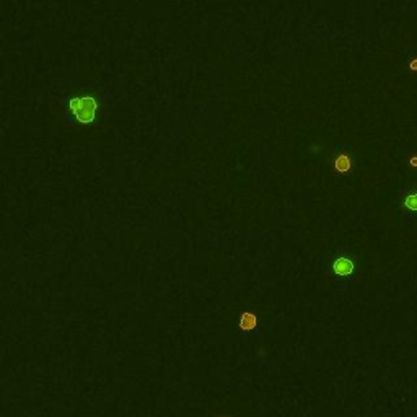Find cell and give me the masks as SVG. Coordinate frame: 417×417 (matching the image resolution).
<instances>
[{
    "mask_svg": "<svg viewBox=\"0 0 417 417\" xmlns=\"http://www.w3.org/2000/svg\"><path fill=\"white\" fill-rule=\"evenodd\" d=\"M70 113L80 122H92L96 116L98 103L93 96H78L70 101Z\"/></svg>",
    "mask_w": 417,
    "mask_h": 417,
    "instance_id": "cell-1",
    "label": "cell"
},
{
    "mask_svg": "<svg viewBox=\"0 0 417 417\" xmlns=\"http://www.w3.org/2000/svg\"><path fill=\"white\" fill-rule=\"evenodd\" d=\"M409 165L411 166H417V155H413L409 158Z\"/></svg>",
    "mask_w": 417,
    "mask_h": 417,
    "instance_id": "cell-7",
    "label": "cell"
},
{
    "mask_svg": "<svg viewBox=\"0 0 417 417\" xmlns=\"http://www.w3.org/2000/svg\"><path fill=\"white\" fill-rule=\"evenodd\" d=\"M409 69L411 70H417V59H413V61L409 62Z\"/></svg>",
    "mask_w": 417,
    "mask_h": 417,
    "instance_id": "cell-6",
    "label": "cell"
},
{
    "mask_svg": "<svg viewBox=\"0 0 417 417\" xmlns=\"http://www.w3.org/2000/svg\"><path fill=\"white\" fill-rule=\"evenodd\" d=\"M334 166H336V170H337V171H341V173L349 171V170H350V158L347 157L346 153H341V155H337V157H336V160H334Z\"/></svg>",
    "mask_w": 417,
    "mask_h": 417,
    "instance_id": "cell-4",
    "label": "cell"
},
{
    "mask_svg": "<svg viewBox=\"0 0 417 417\" xmlns=\"http://www.w3.org/2000/svg\"><path fill=\"white\" fill-rule=\"evenodd\" d=\"M215 417H235V416H233L232 413H227V411H223V413H220V414H217Z\"/></svg>",
    "mask_w": 417,
    "mask_h": 417,
    "instance_id": "cell-8",
    "label": "cell"
},
{
    "mask_svg": "<svg viewBox=\"0 0 417 417\" xmlns=\"http://www.w3.org/2000/svg\"><path fill=\"white\" fill-rule=\"evenodd\" d=\"M256 323H257V320H256L255 313H251V311L241 313V316H240V327L241 329H255Z\"/></svg>",
    "mask_w": 417,
    "mask_h": 417,
    "instance_id": "cell-3",
    "label": "cell"
},
{
    "mask_svg": "<svg viewBox=\"0 0 417 417\" xmlns=\"http://www.w3.org/2000/svg\"><path fill=\"white\" fill-rule=\"evenodd\" d=\"M332 271L336 272L337 276H349L354 271V262L347 257H337V259L332 262Z\"/></svg>",
    "mask_w": 417,
    "mask_h": 417,
    "instance_id": "cell-2",
    "label": "cell"
},
{
    "mask_svg": "<svg viewBox=\"0 0 417 417\" xmlns=\"http://www.w3.org/2000/svg\"><path fill=\"white\" fill-rule=\"evenodd\" d=\"M404 204L408 208H411V210H417V192H413V194H409L406 197Z\"/></svg>",
    "mask_w": 417,
    "mask_h": 417,
    "instance_id": "cell-5",
    "label": "cell"
}]
</instances>
